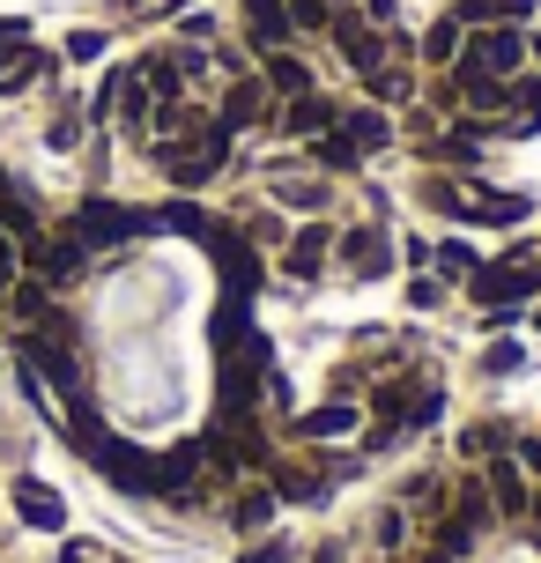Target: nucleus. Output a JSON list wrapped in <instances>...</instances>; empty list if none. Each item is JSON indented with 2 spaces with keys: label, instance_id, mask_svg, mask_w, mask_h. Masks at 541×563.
Listing matches in <instances>:
<instances>
[{
  "label": "nucleus",
  "instance_id": "nucleus-15",
  "mask_svg": "<svg viewBox=\"0 0 541 563\" xmlns=\"http://www.w3.org/2000/svg\"><path fill=\"white\" fill-rule=\"evenodd\" d=\"M356 422H364V408H356L349 394H334V400H319V408L297 416V438H349Z\"/></svg>",
  "mask_w": 541,
  "mask_h": 563
},
{
  "label": "nucleus",
  "instance_id": "nucleus-12",
  "mask_svg": "<svg viewBox=\"0 0 541 563\" xmlns=\"http://www.w3.org/2000/svg\"><path fill=\"white\" fill-rule=\"evenodd\" d=\"M489 134H497V141L541 134V75H512V97H505V112L489 119Z\"/></svg>",
  "mask_w": 541,
  "mask_h": 563
},
{
  "label": "nucleus",
  "instance_id": "nucleus-24",
  "mask_svg": "<svg viewBox=\"0 0 541 563\" xmlns=\"http://www.w3.org/2000/svg\"><path fill=\"white\" fill-rule=\"evenodd\" d=\"M75 134H82V112H75V97H59V112H53V148H75Z\"/></svg>",
  "mask_w": 541,
  "mask_h": 563
},
{
  "label": "nucleus",
  "instance_id": "nucleus-31",
  "mask_svg": "<svg viewBox=\"0 0 541 563\" xmlns=\"http://www.w3.org/2000/svg\"><path fill=\"white\" fill-rule=\"evenodd\" d=\"M408 563H453V556H445V549H430V556H408Z\"/></svg>",
  "mask_w": 541,
  "mask_h": 563
},
{
  "label": "nucleus",
  "instance_id": "nucleus-6",
  "mask_svg": "<svg viewBox=\"0 0 541 563\" xmlns=\"http://www.w3.org/2000/svg\"><path fill=\"white\" fill-rule=\"evenodd\" d=\"M483 489H489V505L505 511V519H527V511H534V489H541V482L527 475V467L512 460V445H505V452H489V460H483Z\"/></svg>",
  "mask_w": 541,
  "mask_h": 563
},
{
  "label": "nucleus",
  "instance_id": "nucleus-9",
  "mask_svg": "<svg viewBox=\"0 0 541 563\" xmlns=\"http://www.w3.org/2000/svg\"><path fill=\"white\" fill-rule=\"evenodd\" d=\"M275 260H283L289 282H319L327 267H334V230H327V223H297V230H289V245Z\"/></svg>",
  "mask_w": 541,
  "mask_h": 563
},
{
  "label": "nucleus",
  "instance_id": "nucleus-18",
  "mask_svg": "<svg viewBox=\"0 0 541 563\" xmlns=\"http://www.w3.org/2000/svg\"><path fill=\"white\" fill-rule=\"evenodd\" d=\"M15 511H23V527H59L67 519V505H59L45 482H15Z\"/></svg>",
  "mask_w": 541,
  "mask_h": 563
},
{
  "label": "nucleus",
  "instance_id": "nucleus-16",
  "mask_svg": "<svg viewBox=\"0 0 541 563\" xmlns=\"http://www.w3.org/2000/svg\"><path fill=\"white\" fill-rule=\"evenodd\" d=\"M45 67H53V59L37 53L30 37H15V45H0V97H15V89H30L37 75H45Z\"/></svg>",
  "mask_w": 541,
  "mask_h": 563
},
{
  "label": "nucleus",
  "instance_id": "nucleus-19",
  "mask_svg": "<svg viewBox=\"0 0 541 563\" xmlns=\"http://www.w3.org/2000/svg\"><path fill=\"white\" fill-rule=\"evenodd\" d=\"M275 482H260V489H238V505H230V519H238V534H260L267 519H275Z\"/></svg>",
  "mask_w": 541,
  "mask_h": 563
},
{
  "label": "nucleus",
  "instance_id": "nucleus-14",
  "mask_svg": "<svg viewBox=\"0 0 541 563\" xmlns=\"http://www.w3.org/2000/svg\"><path fill=\"white\" fill-rule=\"evenodd\" d=\"M334 126L349 134V148H356L364 164H371V156H386V148H394V119L378 112V104H356V112H342Z\"/></svg>",
  "mask_w": 541,
  "mask_h": 563
},
{
  "label": "nucleus",
  "instance_id": "nucleus-11",
  "mask_svg": "<svg viewBox=\"0 0 541 563\" xmlns=\"http://www.w3.org/2000/svg\"><path fill=\"white\" fill-rule=\"evenodd\" d=\"M334 119H342V104H334V97H319V89H305V97H283L267 126H275V134H289V141H312V134H327Z\"/></svg>",
  "mask_w": 541,
  "mask_h": 563
},
{
  "label": "nucleus",
  "instance_id": "nucleus-32",
  "mask_svg": "<svg viewBox=\"0 0 541 563\" xmlns=\"http://www.w3.org/2000/svg\"><path fill=\"white\" fill-rule=\"evenodd\" d=\"M534 327H541V305H534Z\"/></svg>",
  "mask_w": 541,
  "mask_h": 563
},
{
  "label": "nucleus",
  "instance_id": "nucleus-26",
  "mask_svg": "<svg viewBox=\"0 0 541 563\" xmlns=\"http://www.w3.org/2000/svg\"><path fill=\"white\" fill-rule=\"evenodd\" d=\"M438 297H445V282H430V275H416V282H408V305H416V311H430Z\"/></svg>",
  "mask_w": 541,
  "mask_h": 563
},
{
  "label": "nucleus",
  "instance_id": "nucleus-10",
  "mask_svg": "<svg viewBox=\"0 0 541 563\" xmlns=\"http://www.w3.org/2000/svg\"><path fill=\"white\" fill-rule=\"evenodd\" d=\"M305 30H297V15H289V0H245V45L253 53H289Z\"/></svg>",
  "mask_w": 541,
  "mask_h": 563
},
{
  "label": "nucleus",
  "instance_id": "nucleus-4",
  "mask_svg": "<svg viewBox=\"0 0 541 563\" xmlns=\"http://www.w3.org/2000/svg\"><path fill=\"white\" fill-rule=\"evenodd\" d=\"M334 267H342V275H356V282L386 275V267H394V238H386V216H364V223L334 230Z\"/></svg>",
  "mask_w": 541,
  "mask_h": 563
},
{
  "label": "nucleus",
  "instance_id": "nucleus-1",
  "mask_svg": "<svg viewBox=\"0 0 541 563\" xmlns=\"http://www.w3.org/2000/svg\"><path fill=\"white\" fill-rule=\"evenodd\" d=\"M519 67H527V30L519 23H475L467 30V45H460V82H512Z\"/></svg>",
  "mask_w": 541,
  "mask_h": 563
},
{
  "label": "nucleus",
  "instance_id": "nucleus-8",
  "mask_svg": "<svg viewBox=\"0 0 541 563\" xmlns=\"http://www.w3.org/2000/svg\"><path fill=\"white\" fill-rule=\"evenodd\" d=\"M75 238H82L89 253H112V245H126L134 230H148V216H134V208H112V200H82V216H75Z\"/></svg>",
  "mask_w": 541,
  "mask_h": 563
},
{
  "label": "nucleus",
  "instance_id": "nucleus-30",
  "mask_svg": "<svg viewBox=\"0 0 541 563\" xmlns=\"http://www.w3.org/2000/svg\"><path fill=\"white\" fill-rule=\"evenodd\" d=\"M527 59H541V23H534V30H527Z\"/></svg>",
  "mask_w": 541,
  "mask_h": 563
},
{
  "label": "nucleus",
  "instance_id": "nucleus-3",
  "mask_svg": "<svg viewBox=\"0 0 541 563\" xmlns=\"http://www.w3.org/2000/svg\"><path fill=\"white\" fill-rule=\"evenodd\" d=\"M467 297H475L483 311L541 297V253L527 245V253H505V260H489V267H475V275H467Z\"/></svg>",
  "mask_w": 541,
  "mask_h": 563
},
{
  "label": "nucleus",
  "instance_id": "nucleus-22",
  "mask_svg": "<svg viewBox=\"0 0 541 563\" xmlns=\"http://www.w3.org/2000/svg\"><path fill=\"white\" fill-rule=\"evenodd\" d=\"M505 445H512V438H505L497 422H475V430H467V445H460V452H467V460H489V452H505Z\"/></svg>",
  "mask_w": 541,
  "mask_h": 563
},
{
  "label": "nucleus",
  "instance_id": "nucleus-20",
  "mask_svg": "<svg viewBox=\"0 0 541 563\" xmlns=\"http://www.w3.org/2000/svg\"><path fill=\"white\" fill-rule=\"evenodd\" d=\"M430 260H438V275H445V282H467V275H475V267H483V260L467 253L460 238H445V245H430Z\"/></svg>",
  "mask_w": 541,
  "mask_h": 563
},
{
  "label": "nucleus",
  "instance_id": "nucleus-5",
  "mask_svg": "<svg viewBox=\"0 0 541 563\" xmlns=\"http://www.w3.org/2000/svg\"><path fill=\"white\" fill-rule=\"evenodd\" d=\"M267 200L275 208H297V216H319V208H334V178L327 170H297V164H267Z\"/></svg>",
  "mask_w": 541,
  "mask_h": 563
},
{
  "label": "nucleus",
  "instance_id": "nucleus-27",
  "mask_svg": "<svg viewBox=\"0 0 541 563\" xmlns=\"http://www.w3.org/2000/svg\"><path fill=\"white\" fill-rule=\"evenodd\" d=\"M245 563H289V541H253V549H245Z\"/></svg>",
  "mask_w": 541,
  "mask_h": 563
},
{
  "label": "nucleus",
  "instance_id": "nucleus-23",
  "mask_svg": "<svg viewBox=\"0 0 541 563\" xmlns=\"http://www.w3.org/2000/svg\"><path fill=\"white\" fill-rule=\"evenodd\" d=\"M400 541H408V505H386V511H378V549H394V556H400Z\"/></svg>",
  "mask_w": 541,
  "mask_h": 563
},
{
  "label": "nucleus",
  "instance_id": "nucleus-17",
  "mask_svg": "<svg viewBox=\"0 0 541 563\" xmlns=\"http://www.w3.org/2000/svg\"><path fill=\"white\" fill-rule=\"evenodd\" d=\"M534 8H541V0H460L453 15H460L467 30H475V23H527Z\"/></svg>",
  "mask_w": 541,
  "mask_h": 563
},
{
  "label": "nucleus",
  "instance_id": "nucleus-7",
  "mask_svg": "<svg viewBox=\"0 0 541 563\" xmlns=\"http://www.w3.org/2000/svg\"><path fill=\"white\" fill-rule=\"evenodd\" d=\"M267 119H275V89H267V75H230L223 104H216V126L245 134V126H267Z\"/></svg>",
  "mask_w": 541,
  "mask_h": 563
},
{
  "label": "nucleus",
  "instance_id": "nucleus-25",
  "mask_svg": "<svg viewBox=\"0 0 541 563\" xmlns=\"http://www.w3.org/2000/svg\"><path fill=\"white\" fill-rule=\"evenodd\" d=\"M104 53V30H75V37H67V59H97Z\"/></svg>",
  "mask_w": 541,
  "mask_h": 563
},
{
  "label": "nucleus",
  "instance_id": "nucleus-2",
  "mask_svg": "<svg viewBox=\"0 0 541 563\" xmlns=\"http://www.w3.org/2000/svg\"><path fill=\"white\" fill-rule=\"evenodd\" d=\"M230 141H238V134L208 119L200 134H178V141H164V148H156V170L172 178L178 194H194V186H208V178H216V170L230 164Z\"/></svg>",
  "mask_w": 541,
  "mask_h": 563
},
{
  "label": "nucleus",
  "instance_id": "nucleus-21",
  "mask_svg": "<svg viewBox=\"0 0 541 563\" xmlns=\"http://www.w3.org/2000/svg\"><path fill=\"white\" fill-rule=\"evenodd\" d=\"M15 282H23V238H15V230H0V297H8Z\"/></svg>",
  "mask_w": 541,
  "mask_h": 563
},
{
  "label": "nucleus",
  "instance_id": "nucleus-29",
  "mask_svg": "<svg viewBox=\"0 0 541 563\" xmlns=\"http://www.w3.org/2000/svg\"><path fill=\"white\" fill-rule=\"evenodd\" d=\"M512 364H519V349H512V341H497V349L483 356V371H489V378H497V371H512Z\"/></svg>",
  "mask_w": 541,
  "mask_h": 563
},
{
  "label": "nucleus",
  "instance_id": "nucleus-28",
  "mask_svg": "<svg viewBox=\"0 0 541 563\" xmlns=\"http://www.w3.org/2000/svg\"><path fill=\"white\" fill-rule=\"evenodd\" d=\"M512 460H519V467H527V475L541 482V438H519V445H512Z\"/></svg>",
  "mask_w": 541,
  "mask_h": 563
},
{
  "label": "nucleus",
  "instance_id": "nucleus-13",
  "mask_svg": "<svg viewBox=\"0 0 541 563\" xmlns=\"http://www.w3.org/2000/svg\"><path fill=\"white\" fill-rule=\"evenodd\" d=\"M460 45H467V23H460V15H438V23L416 37V59H423L430 75H453V67H460Z\"/></svg>",
  "mask_w": 541,
  "mask_h": 563
}]
</instances>
